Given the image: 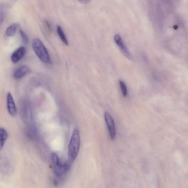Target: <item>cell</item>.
Here are the masks:
<instances>
[{
    "label": "cell",
    "instance_id": "obj_1",
    "mask_svg": "<svg viewBox=\"0 0 188 188\" xmlns=\"http://www.w3.org/2000/svg\"><path fill=\"white\" fill-rule=\"evenodd\" d=\"M81 140L79 132L77 129L73 130L68 147V163L71 165L77 158L79 151Z\"/></svg>",
    "mask_w": 188,
    "mask_h": 188
},
{
    "label": "cell",
    "instance_id": "obj_2",
    "mask_svg": "<svg viewBox=\"0 0 188 188\" xmlns=\"http://www.w3.org/2000/svg\"><path fill=\"white\" fill-rule=\"evenodd\" d=\"M32 47L37 56L42 62L46 64L51 63V58L48 50L41 40L35 38L33 40Z\"/></svg>",
    "mask_w": 188,
    "mask_h": 188
},
{
    "label": "cell",
    "instance_id": "obj_3",
    "mask_svg": "<svg viewBox=\"0 0 188 188\" xmlns=\"http://www.w3.org/2000/svg\"><path fill=\"white\" fill-rule=\"evenodd\" d=\"M51 161L53 164V170L57 177H60L66 173L70 169L71 165L67 162L62 163L58 155L53 153L51 155Z\"/></svg>",
    "mask_w": 188,
    "mask_h": 188
},
{
    "label": "cell",
    "instance_id": "obj_4",
    "mask_svg": "<svg viewBox=\"0 0 188 188\" xmlns=\"http://www.w3.org/2000/svg\"><path fill=\"white\" fill-rule=\"evenodd\" d=\"M115 42L117 44L118 46L120 49L123 55L129 59V60H133L132 57L130 54V51H129L125 44L123 41V39L119 34H117L115 35L114 37Z\"/></svg>",
    "mask_w": 188,
    "mask_h": 188
},
{
    "label": "cell",
    "instance_id": "obj_5",
    "mask_svg": "<svg viewBox=\"0 0 188 188\" xmlns=\"http://www.w3.org/2000/svg\"><path fill=\"white\" fill-rule=\"evenodd\" d=\"M104 118L110 138L112 140H114L115 136V127L114 120L111 115L107 112L105 113Z\"/></svg>",
    "mask_w": 188,
    "mask_h": 188
},
{
    "label": "cell",
    "instance_id": "obj_6",
    "mask_svg": "<svg viewBox=\"0 0 188 188\" xmlns=\"http://www.w3.org/2000/svg\"><path fill=\"white\" fill-rule=\"evenodd\" d=\"M7 106L9 114L15 117L17 114V108L11 93L8 92L7 95Z\"/></svg>",
    "mask_w": 188,
    "mask_h": 188
},
{
    "label": "cell",
    "instance_id": "obj_7",
    "mask_svg": "<svg viewBox=\"0 0 188 188\" xmlns=\"http://www.w3.org/2000/svg\"><path fill=\"white\" fill-rule=\"evenodd\" d=\"M26 50L25 47L21 46L14 51L11 54V60L14 63H17L22 59L25 56Z\"/></svg>",
    "mask_w": 188,
    "mask_h": 188
},
{
    "label": "cell",
    "instance_id": "obj_8",
    "mask_svg": "<svg viewBox=\"0 0 188 188\" xmlns=\"http://www.w3.org/2000/svg\"><path fill=\"white\" fill-rule=\"evenodd\" d=\"M30 71L29 67L25 65L20 66L14 71L13 77L15 80H20L28 74Z\"/></svg>",
    "mask_w": 188,
    "mask_h": 188
},
{
    "label": "cell",
    "instance_id": "obj_9",
    "mask_svg": "<svg viewBox=\"0 0 188 188\" xmlns=\"http://www.w3.org/2000/svg\"><path fill=\"white\" fill-rule=\"evenodd\" d=\"M19 26V24L16 23L11 24L6 30V34L8 37L13 36L16 32Z\"/></svg>",
    "mask_w": 188,
    "mask_h": 188
},
{
    "label": "cell",
    "instance_id": "obj_10",
    "mask_svg": "<svg viewBox=\"0 0 188 188\" xmlns=\"http://www.w3.org/2000/svg\"><path fill=\"white\" fill-rule=\"evenodd\" d=\"M8 133L5 129L1 127L0 130V142H1V150H2L4 144L8 137Z\"/></svg>",
    "mask_w": 188,
    "mask_h": 188
},
{
    "label": "cell",
    "instance_id": "obj_11",
    "mask_svg": "<svg viewBox=\"0 0 188 188\" xmlns=\"http://www.w3.org/2000/svg\"><path fill=\"white\" fill-rule=\"evenodd\" d=\"M57 31L58 36L59 37L61 41L65 45L68 46L69 44L68 40L67 39L65 33H64L63 28H62L60 26H57Z\"/></svg>",
    "mask_w": 188,
    "mask_h": 188
},
{
    "label": "cell",
    "instance_id": "obj_12",
    "mask_svg": "<svg viewBox=\"0 0 188 188\" xmlns=\"http://www.w3.org/2000/svg\"><path fill=\"white\" fill-rule=\"evenodd\" d=\"M120 88H121L122 93L123 96L126 97L127 95V89L125 84L122 81H120Z\"/></svg>",
    "mask_w": 188,
    "mask_h": 188
},
{
    "label": "cell",
    "instance_id": "obj_13",
    "mask_svg": "<svg viewBox=\"0 0 188 188\" xmlns=\"http://www.w3.org/2000/svg\"><path fill=\"white\" fill-rule=\"evenodd\" d=\"M20 34L21 39L23 42L25 44H28L29 42V39L28 36L25 32L22 30H20Z\"/></svg>",
    "mask_w": 188,
    "mask_h": 188
},
{
    "label": "cell",
    "instance_id": "obj_14",
    "mask_svg": "<svg viewBox=\"0 0 188 188\" xmlns=\"http://www.w3.org/2000/svg\"><path fill=\"white\" fill-rule=\"evenodd\" d=\"M44 22H45V23L46 24V26L48 27V29L49 30H51V24L49 23L47 20H45Z\"/></svg>",
    "mask_w": 188,
    "mask_h": 188
},
{
    "label": "cell",
    "instance_id": "obj_15",
    "mask_svg": "<svg viewBox=\"0 0 188 188\" xmlns=\"http://www.w3.org/2000/svg\"><path fill=\"white\" fill-rule=\"evenodd\" d=\"M80 2L83 4H86L89 2L90 1H87V0H82V1H80Z\"/></svg>",
    "mask_w": 188,
    "mask_h": 188
}]
</instances>
